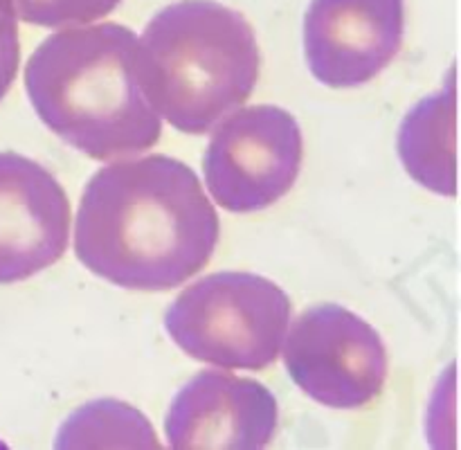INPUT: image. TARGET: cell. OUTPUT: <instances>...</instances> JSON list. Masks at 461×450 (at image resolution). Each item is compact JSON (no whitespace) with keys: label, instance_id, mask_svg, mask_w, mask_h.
I'll list each match as a JSON object with an SVG mask.
<instances>
[{"label":"cell","instance_id":"obj_11","mask_svg":"<svg viewBox=\"0 0 461 450\" xmlns=\"http://www.w3.org/2000/svg\"><path fill=\"white\" fill-rule=\"evenodd\" d=\"M151 423L131 405L104 399L70 414L57 436V448H158Z\"/></svg>","mask_w":461,"mask_h":450},{"label":"cell","instance_id":"obj_5","mask_svg":"<svg viewBox=\"0 0 461 450\" xmlns=\"http://www.w3.org/2000/svg\"><path fill=\"white\" fill-rule=\"evenodd\" d=\"M302 130L279 106H248L216 129L203 174L212 198L234 214L259 212L286 196L302 166Z\"/></svg>","mask_w":461,"mask_h":450},{"label":"cell","instance_id":"obj_10","mask_svg":"<svg viewBox=\"0 0 461 450\" xmlns=\"http://www.w3.org/2000/svg\"><path fill=\"white\" fill-rule=\"evenodd\" d=\"M399 156L408 174L444 196L457 194V94L448 88L421 99L399 130Z\"/></svg>","mask_w":461,"mask_h":450},{"label":"cell","instance_id":"obj_1","mask_svg":"<svg viewBox=\"0 0 461 450\" xmlns=\"http://www.w3.org/2000/svg\"><path fill=\"white\" fill-rule=\"evenodd\" d=\"M219 230L214 205L185 162L117 160L88 180L75 219V255L115 286L171 291L205 268Z\"/></svg>","mask_w":461,"mask_h":450},{"label":"cell","instance_id":"obj_2","mask_svg":"<svg viewBox=\"0 0 461 450\" xmlns=\"http://www.w3.org/2000/svg\"><path fill=\"white\" fill-rule=\"evenodd\" d=\"M138 36L117 22L68 27L48 36L25 68L36 115L93 160L151 148L162 120L135 76Z\"/></svg>","mask_w":461,"mask_h":450},{"label":"cell","instance_id":"obj_3","mask_svg":"<svg viewBox=\"0 0 461 450\" xmlns=\"http://www.w3.org/2000/svg\"><path fill=\"white\" fill-rule=\"evenodd\" d=\"M259 61L246 16L214 0H180L144 27L135 76L158 115L180 133L203 135L250 97Z\"/></svg>","mask_w":461,"mask_h":450},{"label":"cell","instance_id":"obj_9","mask_svg":"<svg viewBox=\"0 0 461 450\" xmlns=\"http://www.w3.org/2000/svg\"><path fill=\"white\" fill-rule=\"evenodd\" d=\"M277 430V400L252 378L203 369L171 400V448H264Z\"/></svg>","mask_w":461,"mask_h":450},{"label":"cell","instance_id":"obj_4","mask_svg":"<svg viewBox=\"0 0 461 450\" xmlns=\"http://www.w3.org/2000/svg\"><path fill=\"white\" fill-rule=\"evenodd\" d=\"M288 320L291 300L282 286L252 273H216L180 292L165 328L201 363L259 372L277 360Z\"/></svg>","mask_w":461,"mask_h":450},{"label":"cell","instance_id":"obj_7","mask_svg":"<svg viewBox=\"0 0 461 450\" xmlns=\"http://www.w3.org/2000/svg\"><path fill=\"white\" fill-rule=\"evenodd\" d=\"M403 0H311L304 54L329 88H354L381 75L403 45Z\"/></svg>","mask_w":461,"mask_h":450},{"label":"cell","instance_id":"obj_12","mask_svg":"<svg viewBox=\"0 0 461 450\" xmlns=\"http://www.w3.org/2000/svg\"><path fill=\"white\" fill-rule=\"evenodd\" d=\"M122 0H9L14 14L30 25H86L108 16Z\"/></svg>","mask_w":461,"mask_h":450},{"label":"cell","instance_id":"obj_6","mask_svg":"<svg viewBox=\"0 0 461 450\" xmlns=\"http://www.w3.org/2000/svg\"><path fill=\"white\" fill-rule=\"evenodd\" d=\"M284 363L297 387L338 410L372 403L387 381V351L378 331L338 304L311 306L293 322Z\"/></svg>","mask_w":461,"mask_h":450},{"label":"cell","instance_id":"obj_8","mask_svg":"<svg viewBox=\"0 0 461 450\" xmlns=\"http://www.w3.org/2000/svg\"><path fill=\"white\" fill-rule=\"evenodd\" d=\"M70 201L45 166L0 151V284L57 264L70 237Z\"/></svg>","mask_w":461,"mask_h":450},{"label":"cell","instance_id":"obj_13","mask_svg":"<svg viewBox=\"0 0 461 450\" xmlns=\"http://www.w3.org/2000/svg\"><path fill=\"white\" fill-rule=\"evenodd\" d=\"M21 40H18V18L9 0H0V99L7 94L9 86L18 72Z\"/></svg>","mask_w":461,"mask_h":450}]
</instances>
